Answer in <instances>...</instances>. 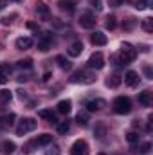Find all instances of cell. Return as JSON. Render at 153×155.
<instances>
[{"instance_id":"38","label":"cell","mask_w":153,"mask_h":155,"mask_svg":"<svg viewBox=\"0 0 153 155\" xmlns=\"http://www.w3.org/2000/svg\"><path fill=\"white\" fill-rule=\"evenodd\" d=\"M144 74H146V78H148V79H151V78H153V72H151V69H150L148 65L144 67Z\"/></svg>"},{"instance_id":"5","label":"cell","mask_w":153,"mask_h":155,"mask_svg":"<svg viewBox=\"0 0 153 155\" xmlns=\"http://www.w3.org/2000/svg\"><path fill=\"white\" fill-rule=\"evenodd\" d=\"M70 155H88V144L83 139H77L70 146Z\"/></svg>"},{"instance_id":"2","label":"cell","mask_w":153,"mask_h":155,"mask_svg":"<svg viewBox=\"0 0 153 155\" xmlns=\"http://www.w3.org/2000/svg\"><path fill=\"white\" fill-rule=\"evenodd\" d=\"M112 107H114L115 114H121V116H124V114H130V112H132V101H130L128 97H124V96L115 97L114 103H112Z\"/></svg>"},{"instance_id":"39","label":"cell","mask_w":153,"mask_h":155,"mask_svg":"<svg viewBox=\"0 0 153 155\" xmlns=\"http://www.w3.org/2000/svg\"><path fill=\"white\" fill-rule=\"evenodd\" d=\"M50 22L54 24V27H63V22H60V18H52Z\"/></svg>"},{"instance_id":"25","label":"cell","mask_w":153,"mask_h":155,"mask_svg":"<svg viewBox=\"0 0 153 155\" xmlns=\"http://www.w3.org/2000/svg\"><path fill=\"white\" fill-rule=\"evenodd\" d=\"M15 119H16V116H15V114H7V116L2 117L0 121H2V126H4V128H7V126H13Z\"/></svg>"},{"instance_id":"30","label":"cell","mask_w":153,"mask_h":155,"mask_svg":"<svg viewBox=\"0 0 153 155\" xmlns=\"http://www.w3.org/2000/svg\"><path fill=\"white\" fill-rule=\"evenodd\" d=\"M105 25H106V29H115V25H117V18H115L114 15H110V16H106V22H105Z\"/></svg>"},{"instance_id":"6","label":"cell","mask_w":153,"mask_h":155,"mask_svg":"<svg viewBox=\"0 0 153 155\" xmlns=\"http://www.w3.org/2000/svg\"><path fill=\"white\" fill-rule=\"evenodd\" d=\"M79 25H81L83 29H92V27L96 25V16H94L92 13H83V15L79 16Z\"/></svg>"},{"instance_id":"20","label":"cell","mask_w":153,"mask_h":155,"mask_svg":"<svg viewBox=\"0 0 153 155\" xmlns=\"http://www.w3.org/2000/svg\"><path fill=\"white\" fill-rule=\"evenodd\" d=\"M121 81H122V78L119 76V74H114V76H110L106 79V87H110V88H117L119 85H121Z\"/></svg>"},{"instance_id":"22","label":"cell","mask_w":153,"mask_h":155,"mask_svg":"<svg viewBox=\"0 0 153 155\" xmlns=\"http://www.w3.org/2000/svg\"><path fill=\"white\" fill-rule=\"evenodd\" d=\"M76 121L79 126H88V121H90V117H88V112H79L76 116Z\"/></svg>"},{"instance_id":"42","label":"cell","mask_w":153,"mask_h":155,"mask_svg":"<svg viewBox=\"0 0 153 155\" xmlns=\"http://www.w3.org/2000/svg\"><path fill=\"white\" fill-rule=\"evenodd\" d=\"M49 79H50V72H45L43 74V81H49Z\"/></svg>"},{"instance_id":"23","label":"cell","mask_w":153,"mask_h":155,"mask_svg":"<svg viewBox=\"0 0 153 155\" xmlns=\"http://www.w3.org/2000/svg\"><path fill=\"white\" fill-rule=\"evenodd\" d=\"M11 99H13V94H11L9 90H0V105H2V107L7 105Z\"/></svg>"},{"instance_id":"19","label":"cell","mask_w":153,"mask_h":155,"mask_svg":"<svg viewBox=\"0 0 153 155\" xmlns=\"http://www.w3.org/2000/svg\"><path fill=\"white\" fill-rule=\"evenodd\" d=\"M36 11H38V15L43 20H49V7H47L43 2H38V4H36Z\"/></svg>"},{"instance_id":"10","label":"cell","mask_w":153,"mask_h":155,"mask_svg":"<svg viewBox=\"0 0 153 155\" xmlns=\"http://www.w3.org/2000/svg\"><path fill=\"white\" fill-rule=\"evenodd\" d=\"M50 41H52L50 33H43V36H41L40 41H38V49L41 51V52H47V51L50 49Z\"/></svg>"},{"instance_id":"27","label":"cell","mask_w":153,"mask_h":155,"mask_svg":"<svg viewBox=\"0 0 153 155\" xmlns=\"http://www.w3.org/2000/svg\"><path fill=\"white\" fill-rule=\"evenodd\" d=\"M16 67H18V69H33V60H31V58L20 60V61L16 63Z\"/></svg>"},{"instance_id":"8","label":"cell","mask_w":153,"mask_h":155,"mask_svg":"<svg viewBox=\"0 0 153 155\" xmlns=\"http://www.w3.org/2000/svg\"><path fill=\"white\" fill-rule=\"evenodd\" d=\"M70 81H74V83H77V81H83V83H92V81H94V78L90 76V74H86L85 71H76V72L72 74V78H70Z\"/></svg>"},{"instance_id":"17","label":"cell","mask_w":153,"mask_h":155,"mask_svg":"<svg viewBox=\"0 0 153 155\" xmlns=\"http://www.w3.org/2000/svg\"><path fill=\"white\" fill-rule=\"evenodd\" d=\"M34 143H36V146H47V144L52 143V135L50 134H41V135H38V139H34Z\"/></svg>"},{"instance_id":"34","label":"cell","mask_w":153,"mask_h":155,"mask_svg":"<svg viewBox=\"0 0 153 155\" xmlns=\"http://www.w3.org/2000/svg\"><path fill=\"white\" fill-rule=\"evenodd\" d=\"M94 134H96L97 137H105V134H106V128H105L103 124H99V126H97V128L94 130Z\"/></svg>"},{"instance_id":"21","label":"cell","mask_w":153,"mask_h":155,"mask_svg":"<svg viewBox=\"0 0 153 155\" xmlns=\"http://www.w3.org/2000/svg\"><path fill=\"white\" fill-rule=\"evenodd\" d=\"M38 116L41 117V119H47L49 123H58V121H56V116H54V112H52V110H40Z\"/></svg>"},{"instance_id":"44","label":"cell","mask_w":153,"mask_h":155,"mask_svg":"<svg viewBox=\"0 0 153 155\" xmlns=\"http://www.w3.org/2000/svg\"><path fill=\"white\" fill-rule=\"evenodd\" d=\"M99 155H105V153H99Z\"/></svg>"},{"instance_id":"41","label":"cell","mask_w":153,"mask_h":155,"mask_svg":"<svg viewBox=\"0 0 153 155\" xmlns=\"http://www.w3.org/2000/svg\"><path fill=\"white\" fill-rule=\"evenodd\" d=\"M25 25H27V29H38V25H36L34 22H27Z\"/></svg>"},{"instance_id":"31","label":"cell","mask_w":153,"mask_h":155,"mask_svg":"<svg viewBox=\"0 0 153 155\" xmlns=\"http://www.w3.org/2000/svg\"><path fill=\"white\" fill-rule=\"evenodd\" d=\"M15 150H16V144H15L13 141H5V143H4V152H5L7 155L13 153Z\"/></svg>"},{"instance_id":"11","label":"cell","mask_w":153,"mask_h":155,"mask_svg":"<svg viewBox=\"0 0 153 155\" xmlns=\"http://www.w3.org/2000/svg\"><path fill=\"white\" fill-rule=\"evenodd\" d=\"M16 49L18 51H27V49H31L33 47V38H29V36H22V38L16 40Z\"/></svg>"},{"instance_id":"24","label":"cell","mask_w":153,"mask_h":155,"mask_svg":"<svg viewBox=\"0 0 153 155\" xmlns=\"http://www.w3.org/2000/svg\"><path fill=\"white\" fill-rule=\"evenodd\" d=\"M56 61H58L60 69H63V71H69V69H70V61H69L65 56H56Z\"/></svg>"},{"instance_id":"32","label":"cell","mask_w":153,"mask_h":155,"mask_svg":"<svg viewBox=\"0 0 153 155\" xmlns=\"http://www.w3.org/2000/svg\"><path fill=\"white\" fill-rule=\"evenodd\" d=\"M61 153V150H60V146L58 144H52L47 152H45V155H60Z\"/></svg>"},{"instance_id":"29","label":"cell","mask_w":153,"mask_h":155,"mask_svg":"<svg viewBox=\"0 0 153 155\" xmlns=\"http://www.w3.org/2000/svg\"><path fill=\"white\" fill-rule=\"evenodd\" d=\"M141 27H142L146 33H151L153 31V20L151 18H144V20L141 22Z\"/></svg>"},{"instance_id":"9","label":"cell","mask_w":153,"mask_h":155,"mask_svg":"<svg viewBox=\"0 0 153 155\" xmlns=\"http://www.w3.org/2000/svg\"><path fill=\"white\" fill-rule=\"evenodd\" d=\"M139 81H141V78H139V74L135 72V71H128L126 72V76H124V83L128 85V87H137L139 85Z\"/></svg>"},{"instance_id":"36","label":"cell","mask_w":153,"mask_h":155,"mask_svg":"<svg viewBox=\"0 0 153 155\" xmlns=\"http://www.w3.org/2000/svg\"><path fill=\"white\" fill-rule=\"evenodd\" d=\"M92 2V7H96V11H101L103 9V2L101 0H90Z\"/></svg>"},{"instance_id":"15","label":"cell","mask_w":153,"mask_h":155,"mask_svg":"<svg viewBox=\"0 0 153 155\" xmlns=\"http://www.w3.org/2000/svg\"><path fill=\"white\" fill-rule=\"evenodd\" d=\"M70 110H72V103H70V99H61V101L58 103V112H60V114H65V116H67Z\"/></svg>"},{"instance_id":"12","label":"cell","mask_w":153,"mask_h":155,"mask_svg":"<svg viewBox=\"0 0 153 155\" xmlns=\"http://www.w3.org/2000/svg\"><path fill=\"white\" fill-rule=\"evenodd\" d=\"M105 107V99H92L86 103V112H99Z\"/></svg>"},{"instance_id":"37","label":"cell","mask_w":153,"mask_h":155,"mask_svg":"<svg viewBox=\"0 0 153 155\" xmlns=\"http://www.w3.org/2000/svg\"><path fill=\"white\" fill-rule=\"evenodd\" d=\"M133 25H135V20H133V18H128V22H126V24H124L122 27H124L126 31H130V29H132Z\"/></svg>"},{"instance_id":"7","label":"cell","mask_w":153,"mask_h":155,"mask_svg":"<svg viewBox=\"0 0 153 155\" xmlns=\"http://www.w3.org/2000/svg\"><path fill=\"white\" fill-rule=\"evenodd\" d=\"M90 41H92L94 45H97V47H103V45H106L108 38H106V35H105V33L96 31V33H92V35H90Z\"/></svg>"},{"instance_id":"16","label":"cell","mask_w":153,"mask_h":155,"mask_svg":"<svg viewBox=\"0 0 153 155\" xmlns=\"http://www.w3.org/2000/svg\"><path fill=\"white\" fill-rule=\"evenodd\" d=\"M9 74H11V67L0 65V85H5L9 81Z\"/></svg>"},{"instance_id":"18","label":"cell","mask_w":153,"mask_h":155,"mask_svg":"<svg viewBox=\"0 0 153 155\" xmlns=\"http://www.w3.org/2000/svg\"><path fill=\"white\" fill-rule=\"evenodd\" d=\"M139 103L142 107H150L151 105V94H150V90H144V92L139 94Z\"/></svg>"},{"instance_id":"40","label":"cell","mask_w":153,"mask_h":155,"mask_svg":"<svg viewBox=\"0 0 153 155\" xmlns=\"http://www.w3.org/2000/svg\"><path fill=\"white\" fill-rule=\"evenodd\" d=\"M18 97L24 101V99H27V94H25V90H18Z\"/></svg>"},{"instance_id":"3","label":"cell","mask_w":153,"mask_h":155,"mask_svg":"<svg viewBox=\"0 0 153 155\" xmlns=\"http://www.w3.org/2000/svg\"><path fill=\"white\" fill-rule=\"evenodd\" d=\"M36 119H33V117H25V119H22L20 121V124L16 126V135H20V137H24L27 132H33L34 128H36Z\"/></svg>"},{"instance_id":"35","label":"cell","mask_w":153,"mask_h":155,"mask_svg":"<svg viewBox=\"0 0 153 155\" xmlns=\"http://www.w3.org/2000/svg\"><path fill=\"white\" fill-rule=\"evenodd\" d=\"M34 146H36V143H34V141H29V143H25V146H24V152H25V153H31Z\"/></svg>"},{"instance_id":"4","label":"cell","mask_w":153,"mask_h":155,"mask_svg":"<svg viewBox=\"0 0 153 155\" xmlns=\"http://www.w3.org/2000/svg\"><path fill=\"white\" fill-rule=\"evenodd\" d=\"M86 63H88V67H90V69H97V71H99V69H103V67H105L103 52H99V51H97V52H94V54L88 58V61H86Z\"/></svg>"},{"instance_id":"14","label":"cell","mask_w":153,"mask_h":155,"mask_svg":"<svg viewBox=\"0 0 153 155\" xmlns=\"http://www.w3.org/2000/svg\"><path fill=\"white\" fill-rule=\"evenodd\" d=\"M81 52H83V41H81V40L74 41V43L69 47V56H72V58H77Z\"/></svg>"},{"instance_id":"13","label":"cell","mask_w":153,"mask_h":155,"mask_svg":"<svg viewBox=\"0 0 153 155\" xmlns=\"http://www.w3.org/2000/svg\"><path fill=\"white\" fill-rule=\"evenodd\" d=\"M58 5H60L61 11H67V13L76 11V2L74 0H58Z\"/></svg>"},{"instance_id":"26","label":"cell","mask_w":153,"mask_h":155,"mask_svg":"<svg viewBox=\"0 0 153 155\" xmlns=\"http://www.w3.org/2000/svg\"><path fill=\"white\" fill-rule=\"evenodd\" d=\"M69 130H70V121H69V119H67V121H61V123L58 124V132H60L61 135H65Z\"/></svg>"},{"instance_id":"33","label":"cell","mask_w":153,"mask_h":155,"mask_svg":"<svg viewBox=\"0 0 153 155\" xmlns=\"http://www.w3.org/2000/svg\"><path fill=\"white\" fill-rule=\"evenodd\" d=\"M150 150H151V143H142L139 146V152L141 153H150Z\"/></svg>"},{"instance_id":"28","label":"cell","mask_w":153,"mask_h":155,"mask_svg":"<svg viewBox=\"0 0 153 155\" xmlns=\"http://www.w3.org/2000/svg\"><path fill=\"white\" fill-rule=\"evenodd\" d=\"M139 137H141V135H139L137 132H128V134H126V141H128L130 144H137V143H139Z\"/></svg>"},{"instance_id":"43","label":"cell","mask_w":153,"mask_h":155,"mask_svg":"<svg viewBox=\"0 0 153 155\" xmlns=\"http://www.w3.org/2000/svg\"><path fill=\"white\" fill-rule=\"evenodd\" d=\"M16 2H24V0H16Z\"/></svg>"},{"instance_id":"1","label":"cell","mask_w":153,"mask_h":155,"mask_svg":"<svg viewBox=\"0 0 153 155\" xmlns=\"http://www.w3.org/2000/svg\"><path fill=\"white\" fill-rule=\"evenodd\" d=\"M137 58V51L130 45V43H122L121 45V54H119V58H117V61H119V65H126V63H132L133 60Z\"/></svg>"}]
</instances>
